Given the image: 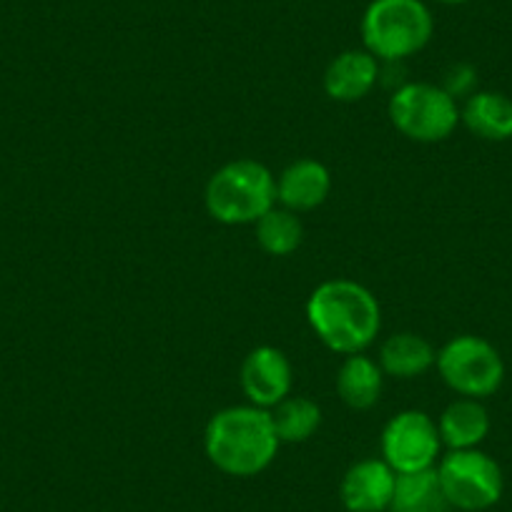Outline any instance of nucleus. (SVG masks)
Listing matches in <instances>:
<instances>
[{
    "label": "nucleus",
    "instance_id": "nucleus-10",
    "mask_svg": "<svg viewBox=\"0 0 512 512\" xmlns=\"http://www.w3.org/2000/svg\"><path fill=\"white\" fill-rule=\"evenodd\" d=\"M397 472L384 460H362L344 475L339 497L349 512H384L390 510L395 495Z\"/></svg>",
    "mask_w": 512,
    "mask_h": 512
},
{
    "label": "nucleus",
    "instance_id": "nucleus-3",
    "mask_svg": "<svg viewBox=\"0 0 512 512\" xmlns=\"http://www.w3.org/2000/svg\"><path fill=\"white\" fill-rule=\"evenodd\" d=\"M204 199L219 224H256L277 206V179L259 161L236 159L211 176Z\"/></svg>",
    "mask_w": 512,
    "mask_h": 512
},
{
    "label": "nucleus",
    "instance_id": "nucleus-6",
    "mask_svg": "<svg viewBox=\"0 0 512 512\" xmlns=\"http://www.w3.org/2000/svg\"><path fill=\"white\" fill-rule=\"evenodd\" d=\"M437 372L442 382L460 397L482 400L500 390L505 379V362L487 339L460 334L437 352Z\"/></svg>",
    "mask_w": 512,
    "mask_h": 512
},
{
    "label": "nucleus",
    "instance_id": "nucleus-16",
    "mask_svg": "<svg viewBox=\"0 0 512 512\" xmlns=\"http://www.w3.org/2000/svg\"><path fill=\"white\" fill-rule=\"evenodd\" d=\"M437 352L425 337L412 332L392 334L379 349V367L397 379H412L425 374L435 364Z\"/></svg>",
    "mask_w": 512,
    "mask_h": 512
},
{
    "label": "nucleus",
    "instance_id": "nucleus-12",
    "mask_svg": "<svg viewBox=\"0 0 512 512\" xmlns=\"http://www.w3.org/2000/svg\"><path fill=\"white\" fill-rule=\"evenodd\" d=\"M329 191H332V174L322 161L314 159L294 161L277 179V201L294 214L322 206Z\"/></svg>",
    "mask_w": 512,
    "mask_h": 512
},
{
    "label": "nucleus",
    "instance_id": "nucleus-11",
    "mask_svg": "<svg viewBox=\"0 0 512 512\" xmlns=\"http://www.w3.org/2000/svg\"><path fill=\"white\" fill-rule=\"evenodd\" d=\"M382 63L364 51H344L324 71V91L332 101L357 103L377 86Z\"/></svg>",
    "mask_w": 512,
    "mask_h": 512
},
{
    "label": "nucleus",
    "instance_id": "nucleus-19",
    "mask_svg": "<svg viewBox=\"0 0 512 512\" xmlns=\"http://www.w3.org/2000/svg\"><path fill=\"white\" fill-rule=\"evenodd\" d=\"M256 241L262 246L267 254L272 256H289L302 246L304 239V226L299 221V216L289 209H277L274 206L272 211L256 221Z\"/></svg>",
    "mask_w": 512,
    "mask_h": 512
},
{
    "label": "nucleus",
    "instance_id": "nucleus-14",
    "mask_svg": "<svg viewBox=\"0 0 512 512\" xmlns=\"http://www.w3.org/2000/svg\"><path fill=\"white\" fill-rule=\"evenodd\" d=\"M460 121L485 141L512 139V101L505 93L475 91L460 111Z\"/></svg>",
    "mask_w": 512,
    "mask_h": 512
},
{
    "label": "nucleus",
    "instance_id": "nucleus-9",
    "mask_svg": "<svg viewBox=\"0 0 512 512\" xmlns=\"http://www.w3.org/2000/svg\"><path fill=\"white\" fill-rule=\"evenodd\" d=\"M241 390L249 405L272 410L292 392V364L277 347H256L241 362Z\"/></svg>",
    "mask_w": 512,
    "mask_h": 512
},
{
    "label": "nucleus",
    "instance_id": "nucleus-7",
    "mask_svg": "<svg viewBox=\"0 0 512 512\" xmlns=\"http://www.w3.org/2000/svg\"><path fill=\"white\" fill-rule=\"evenodd\" d=\"M450 507L482 512L502 497V470L490 455L475 450H450L435 467Z\"/></svg>",
    "mask_w": 512,
    "mask_h": 512
},
{
    "label": "nucleus",
    "instance_id": "nucleus-1",
    "mask_svg": "<svg viewBox=\"0 0 512 512\" xmlns=\"http://www.w3.org/2000/svg\"><path fill=\"white\" fill-rule=\"evenodd\" d=\"M307 322L324 347L349 357L364 352L377 339L382 309L377 297L362 284L329 279L309 294Z\"/></svg>",
    "mask_w": 512,
    "mask_h": 512
},
{
    "label": "nucleus",
    "instance_id": "nucleus-17",
    "mask_svg": "<svg viewBox=\"0 0 512 512\" xmlns=\"http://www.w3.org/2000/svg\"><path fill=\"white\" fill-rule=\"evenodd\" d=\"M390 512H450V502L442 492L435 467L410 472V475H397Z\"/></svg>",
    "mask_w": 512,
    "mask_h": 512
},
{
    "label": "nucleus",
    "instance_id": "nucleus-2",
    "mask_svg": "<svg viewBox=\"0 0 512 512\" xmlns=\"http://www.w3.org/2000/svg\"><path fill=\"white\" fill-rule=\"evenodd\" d=\"M272 412L256 405L226 407L216 412L204 432L206 457L231 477H254L267 470L279 452Z\"/></svg>",
    "mask_w": 512,
    "mask_h": 512
},
{
    "label": "nucleus",
    "instance_id": "nucleus-21",
    "mask_svg": "<svg viewBox=\"0 0 512 512\" xmlns=\"http://www.w3.org/2000/svg\"><path fill=\"white\" fill-rule=\"evenodd\" d=\"M437 3H445V6H465L470 0H437Z\"/></svg>",
    "mask_w": 512,
    "mask_h": 512
},
{
    "label": "nucleus",
    "instance_id": "nucleus-8",
    "mask_svg": "<svg viewBox=\"0 0 512 512\" xmlns=\"http://www.w3.org/2000/svg\"><path fill=\"white\" fill-rule=\"evenodd\" d=\"M442 440L437 422L420 410H405L392 417L382 432V460L397 472L432 470L440 457Z\"/></svg>",
    "mask_w": 512,
    "mask_h": 512
},
{
    "label": "nucleus",
    "instance_id": "nucleus-15",
    "mask_svg": "<svg viewBox=\"0 0 512 512\" xmlns=\"http://www.w3.org/2000/svg\"><path fill=\"white\" fill-rule=\"evenodd\" d=\"M384 387V372L379 362L367 354H349L337 372V392L352 410H369L379 402Z\"/></svg>",
    "mask_w": 512,
    "mask_h": 512
},
{
    "label": "nucleus",
    "instance_id": "nucleus-18",
    "mask_svg": "<svg viewBox=\"0 0 512 512\" xmlns=\"http://www.w3.org/2000/svg\"><path fill=\"white\" fill-rule=\"evenodd\" d=\"M272 422L279 442H307L322 427V407L309 397H292L272 407Z\"/></svg>",
    "mask_w": 512,
    "mask_h": 512
},
{
    "label": "nucleus",
    "instance_id": "nucleus-4",
    "mask_svg": "<svg viewBox=\"0 0 512 512\" xmlns=\"http://www.w3.org/2000/svg\"><path fill=\"white\" fill-rule=\"evenodd\" d=\"M435 21L422 0H372L362 16L364 48L379 63H400L430 43Z\"/></svg>",
    "mask_w": 512,
    "mask_h": 512
},
{
    "label": "nucleus",
    "instance_id": "nucleus-20",
    "mask_svg": "<svg viewBox=\"0 0 512 512\" xmlns=\"http://www.w3.org/2000/svg\"><path fill=\"white\" fill-rule=\"evenodd\" d=\"M452 98H470L475 93L477 86V71L470 66V63H452L445 71V78L440 83Z\"/></svg>",
    "mask_w": 512,
    "mask_h": 512
},
{
    "label": "nucleus",
    "instance_id": "nucleus-13",
    "mask_svg": "<svg viewBox=\"0 0 512 512\" xmlns=\"http://www.w3.org/2000/svg\"><path fill=\"white\" fill-rule=\"evenodd\" d=\"M442 445L450 450H475L490 432V415L480 400L462 397L447 405L437 422Z\"/></svg>",
    "mask_w": 512,
    "mask_h": 512
},
{
    "label": "nucleus",
    "instance_id": "nucleus-5",
    "mask_svg": "<svg viewBox=\"0 0 512 512\" xmlns=\"http://www.w3.org/2000/svg\"><path fill=\"white\" fill-rule=\"evenodd\" d=\"M390 121L410 141L437 144L452 136L460 123V108L442 86L402 83L390 98Z\"/></svg>",
    "mask_w": 512,
    "mask_h": 512
}]
</instances>
